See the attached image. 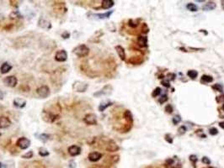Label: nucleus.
I'll use <instances>...</instances> for the list:
<instances>
[{
	"mask_svg": "<svg viewBox=\"0 0 224 168\" xmlns=\"http://www.w3.org/2000/svg\"><path fill=\"white\" fill-rule=\"evenodd\" d=\"M13 103L14 105L18 108V109H23L25 107L26 105V101L22 99H20V98H15L14 101H13Z\"/></svg>",
	"mask_w": 224,
	"mask_h": 168,
	"instance_id": "obj_15",
	"label": "nucleus"
},
{
	"mask_svg": "<svg viewBox=\"0 0 224 168\" xmlns=\"http://www.w3.org/2000/svg\"><path fill=\"white\" fill-rule=\"evenodd\" d=\"M160 92H161V88H155V89L153 90V92L152 93V96L153 98H155V97H157V96H158L160 94Z\"/></svg>",
	"mask_w": 224,
	"mask_h": 168,
	"instance_id": "obj_31",
	"label": "nucleus"
},
{
	"mask_svg": "<svg viewBox=\"0 0 224 168\" xmlns=\"http://www.w3.org/2000/svg\"><path fill=\"white\" fill-rule=\"evenodd\" d=\"M89 88V84L83 81H75L73 84V90L76 92H84Z\"/></svg>",
	"mask_w": 224,
	"mask_h": 168,
	"instance_id": "obj_2",
	"label": "nucleus"
},
{
	"mask_svg": "<svg viewBox=\"0 0 224 168\" xmlns=\"http://www.w3.org/2000/svg\"><path fill=\"white\" fill-rule=\"evenodd\" d=\"M165 166L167 168H181V163L178 159H168Z\"/></svg>",
	"mask_w": 224,
	"mask_h": 168,
	"instance_id": "obj_10",
	"label": "nucleus"
},
{
	"mask_svg": "<svg viewBox=\"0 0 224 168\" xmlns=\"http://www.w3.org/2000/svg\"><path fill=\"white\" fill-rule=\"evenodd\" d=\"M222 100H224L223 95V96H219V97H217V102H219V103H220V102H221Z\"/></svg>",
	"mask_w": 224,
	"mask_h": 168,
	"instance_id": "obj_44",
	"label": "nucleus"
},
{
	"mask_svg": "<svg viewBox=\"0 0 224 168\" xmlns=\"http://www.w3.org/2000/svg\"><path fill=\"white\" fill-rule=\"evenodd\" d=\"M113 11H109L105 13H89L88 16L90 19H93V20H105V19H109Z\"/></svg>",
	"mask_w": 224,
	"mask_h": 168,
	"instance_id": "obj_5",
	"label": "nucleus"
},
{
	"mask_svg": "<svg viewBox=\"0 0 224 168\" xmlns=\"http://www.w3.org/2000/svg\"><path fill=\"white\" fill-rule=\"evenodd\" d=\"M165 140L168 141V143H173V140L171 139V136L169 137V134H166V136H165Z\"/></svg>",
	"mask_w": 224,
	"mask_h": 168,
	"instance_id": "obj_42",
	"label": "nucleus"
},
{
	"mask_svg": "<svg viewBox=\"0 0 224 168\" xmlns=\"http://www.w3.org/2000/svg\"><path fill=\"white\" fill-rule=\"evenodd\" d=\"M56 115H55L54 113L51 112H47V111H44L42 113V119L45 122L48 123H53L56 119Z\"/></svg>",
	"mask_w": 224,
	"mask_h": 168,
	"instance_id": "obj_9",
	"label": "nucleus"
},
{
	"mask_svg": "<svg viewBox=\"0 0 224 168\" xmlns=\"http://www.w3.org/2000/svg\"><path fill=\"white\" fill-rule=\"evenodd\" d=\"M209 133L211 135H216V134H218V130L216 128H211L209 130Z\"/></svg>",
	"mask_w": 224,
	"mask_h": 168,
	"instance_id": "obj_33",
	"label": "nucleus"
},
{
	"mask_svg": "<svg viewBox=\"0 0 224 168\" xmlns=\"http://www.w3.org/2000/svg\"><path fill=\"white\" fill-rule=\"evenodd\" d=\"M36 93L38 94L39 97H41V99H45L47 97L50 96L51 94V91H50V88L48 86H45V85H43L40 88H38L36 89Z\"/></svg>",
	"mask_w": 224,
	"mask_h": 168,
	"instance_id": "obj_3",
	"label": "nucleus"
},
{
	"mask_svg": "<svg viewBox=\"0 0 224 168\" xmlns=\"http://www.w3.org/2000/svg\"><path fill=\"white\" fill-rule=\"evenodd\" d=\"M125 117L127 121H130V122H132V113L130 112L129 110H126L125 112Z\"/></svg>",
	"mask_w": 224,
	"mask_h": 168,
	"instance_id": "obj_30",
	"label": "nucleus"
},
{
	"mask_svg": "<svg viewBox=\"0 0 224 168\" xmlns=\"http://www.w3.org/2000/svg\"><path fill=\"white\" fill-rule=\"evenodd\" d=\"M83 121L89 125H95L97 124V116L94 113H88L83 118Z\"/></svg>",
	"mask_w": 224,
	"mask_h": 168,
	"instance_id": "obj_7",
	"label": "nucleus"
},
{
	"mask_svg": "<svg viewBox=\"0 0 224 168\" xmlns=\"http://www.w3.org/2000/svg\"><path fill=\"white\" fill-rule=\"evenodd\" d=\"M180 121H181V118H180L179 115H176V116H174V117L173 118V123H174V124L179 123Z\"/></svg>",
	"mask_w": 224,
	"mask_h": 168,
	"instance_id": "obj_32",
	"label": "nucleus"
},
{
	"mask_svg": "<svg viewBox=\"0 0 224 168\" xmlns=\"http://www.w3.org/2000/svg\"><path fill=\"white\" fill-rule=\"evenodd\" d=\"M186 132V128L185 126H181L179 128V133L180 134H184Z\"/></svg>",
	"mask_w": 224,
	"mask_h": 168,
	"instance_id": "obj_38",
	"label": "nucleus"
},
{
	"mask_svg": "<svg viewBox=\"0 0 224 168\" xmlns=\"http://www.w3.org/2000/svg\"><path fill=\"white\" fill-rule=\"evenodd\" d=\"M187 75H188L191 79H195L197 77L198 73H197V72L195 71V70H191V71H189V72H187Z\"/></svg>",
	"mask_w": 224,
	"mask_h": 168,
	"instance_id": "obj_27",
	"label": "nucleus"
},
{
	"mask_svg": "<svg viewBox=\"0 0 224 168\" xmlns=\"http://www.w3.org/2000/svg\"><path fill=\"white\" fill-rule=\"evenodd\" d=\"M223 111H224V104L223 105Z\"/></svg>",
	"mask_w": 224,
	"mask_h": 168,
	"instance_id": "obj_49",
	"label": "nucleus"
},
{
	"mask_svg": "<svg viewBox=\"0 0 224 168\" xmlns=\"http://www.w3.org/2000/svg\"><path fill=\"white\" fill-rule=\"evenodd\" d=\"M214 89H217L219 92H223V86L221 84H216L215 86H213Z\"/></svg>",
	"mask_w": 224,
	"mask_h": 168,
	"instance_id": "obj_37",
	"label": "nucleus"
},
{
	"mask_svg": "<svg viewBox=\"0 0 224 168\" xmlns=\"http://www.w3.org/2000/svg\"><path fill=\"white\" fill-rule=\"evenodd\" d=\"M3 83H4L6 86H8V87H10V88H14V87H16V85H17V83H18V80H17V78H16L14 76H9V77L3 78Z\"/></svg>",
	"mask_w": 224,
	"mask_h": 168,
	"instance_id": "obj_8",
	"label": "nucleus"
},
{
	"mask_svg": "<svg viewBox=\"0 0 224 168\" xmlns=\"http://www.w3.org/2000/svg\"><path fill=\"white\" fill-rule=\"evenodd\" d=\"M202 162H204L205 164H207V165H209L210 163H211V161L209 160V158L206 157H204L202 158Z\"/></svg>",
	"mask_w": 224,
	"mask_h": 168,
	"instance_id": "obj_40",
	"label": "nucleus"
},
{
	"mask_svg": "<svg viewBox=\"0 0 224 168\" xmlns=\"http://www.w3.org/2000/svg\"><path fill=\"white\" fill-rule=\"evenodd\" d=\"M11 125V121L8 117L1 116L0 117V129H6Z\"/></svg>",
	"mask_w": 224,
	"mask_h": 168,
	"instance_id": "obj_13",
	"label": "nucleus"
},
{
	"mask_svg": "<svg viewBox=\"0 0 224 168\" xmlns=\"http://www.w3.org/2000/svg\"><path fill=\"white\" fill-rule=\"evenodd\" d=\"M190 160H191V161L193 162V163H195L196 161H197V157L196 156H195V155H192V156H191L190 157Z\"/></svg>",
	"mask_w": 224,
	"mask_h": 168,
	"instance_id": "obj_41",
	"label": "nucleus"
},
{
	"mask_svg": "<svg viewBox=\"0 0 224 168\" xmlns=\"http://www.w3.org/2000/svg\"><path fill=\"white\" fill-rule=\"evenodd\" d=\"M106 150L110 152H114L119 150V146L116 145V143L113 140H110L109 143L107 144L106 146Z\"/></svg>",
	"mask_w": 224,
	"mask_h": 168,
	"instance_id": "obj_16",
	"label": "nucleus"
},
{
	"mask_svg": "<svg viewBox=\"0 0 224 168\" xmlns=\"http://www.w3.org/2000/svg\"><path fill=\"white\" fill-rule=\"evenodd\" d=\"M112 91V87L111 85H107V86H105L101 90H100L99 92L94 93V97H99L100 95H106V94H110L111 92Z\"/></svg>",
	"mask_w": 224,
	"mask_h": 168,
	"instance_id": "obj_12",
	"label": "nucleus"
},
{
	"mask_svg": "<svg viewBox=\"0 0 224 168\" xmlns=\"http://www.w3.org/2000/svg\"><path fill=\"white\" fill-rule=\"evenodd\" d=\"M16 145L21 150H26L31 146V140L26 137H21V138L18 139Z\"/></svg>",
	"mask_w": 224,
	"mask_h": 168,
	"instance_id": "obj_4",
	"label": "nucleus"
},
{
	"mask_svg": "<svg viewBox=\"0 0 224 168\" xmlns=\"http://www.w3.org/2000/svg\"><path fill=\"white\" fill-rule=\"evenodd\" d=\"M67 152L71 157H77L81 154V148L78 146H71L68 147Z\"/></svg>",
	"mask_w": 224,
	"mask_h": 168,
	"instance_id": "obj_11",
	"label": "nucleus"
},
{
	"mask_svg": "<svg viewBox=\"0 0 224 168\" xmlns=\"http://www.w3.org/2000/svg\"><path fill=\"white\" fill-rule=\"evenodd\" d=\"M114 4H115V2L112 1V0H103V1L101 2V7H102V9H111V7L114 6Z\"/></svg>",
	"mask_w": 224,
	"mask_h": 168,
	"instance_id": "obj_19",
	"label": "nucleus"
},
{
	"mask_svg": "<svg viewBox=\"0 0 224 168\" xmlns=\"http://www.w3.org/2000/svg\"><path fill=\"white\" fill-rule=\"evenodd\" d=\"M111 105H112V103H101L100 105L99 106V110L100 112H103L105 110V109H107L108 107H110Z\"/></svg>",
	"mask_w": 224,
	"mask_h": 168,
	"instance_id": "obj_26",
	"label": "nucleus"
},
{
	"mask_svg": "<svg viewBox=\"0 0 224 168\" xmlns=\"http://www.w3.org/2000/svg\"><path fill=\"white\" fill-rule=\"evenodd\" d=\"M12 69V66L9 62H3L1 67H0V72L2 74H6L8 73Z\"/></svg>",
	"mask_w": 224,
	"mask_h": 168,
	"instance_id": "obj_17",
	"label": "nucleus"
},
{
	"mask_svg": "<svg viewBox=\"0 0 224 168\" xmlns=\"http://www.w3.org/2000/svg\"><path fill=\"white\" fill-rule=\"evenodd\" d=\"M212 78L208 75H203L202 77V81L204 82H212Z\"/></svg>",
	"mask_w": 224,
	"mask_h": 168,
	"instance_id": "obj_29",
	"label": "nucleus"
},
{
	"mask_svg": "<svg viewBox=\"0 0 224 168\" xmlns=\"http://www.w3.org/2000/svg\"><path fill=\"white\" fill-rule=\"evenodd\" d=\"M0 168H3V164L1 162H0Z\"/></svg>",
	"mask_w": 224,
	"mask_h": 168,
	"instance_id": "obj_48",
	"label": "nucleus"
},
{
	"mask_svg": "<svg viewBox=\"0 0 224 168\" xmlns=\"http://www.w3.org/2000/svg\"><path fill=\"white\" fill-rule=\"evenodd\" d=\"M55 60L58 62H64L67 60V52L65 50L57 51L55 54Z\"/></svg>",
	"mask_w": 224,
	"mask_h": 168,
	"instance_id": "obj_6",
	"label": "nucleus"
},
{
	"mask_svg": "<svg viewBox=\"0 0 224 168\" xmlns=\"http://www.w3.org/2000/svg\"><path fill=\"white\" fill-rule=\"evenodd\" d=\"M38 139L42 141L43 143H45L49 139H50V134H41L38 135Z\"/></svg>",
	"mask_w": 224,
	"mask_h": 168,
	"instance_id": "obj_24",
	"label": "nucleus"
},
{
	"mask_svg": "<svg viewBox=\"0 0 224 168\" xmlns=\"http://www.w3.org/2000/svg\"><path fill=\"white\" fill-rule=\"evenodd\" d=\"M162 83H163V85H164V86H165L166 88H169V87H170V85H169V83H168V81H164Z\"/></svg>",
	"mask_w": 224,
	"mask_h": 168,
	"instance_id": "obj_43",
	"label": "nucleus"
},
{
	"mask_svg": "<svg viewBox=\"0 0 224 168\" xmlns=\"http://www.w3.org/2000/svg\"><path fill=\"white\" fill-rule=\"evenodd\" d=\"M186 8H187L188 10H190V11L191 12H195L198 10V7H197L195 3H191L187 4Z\"/></svg>",
	"mask_w": 224,
	"mask_h": 168,
	"instance_id": "obj_25",
	"label": "nucleus"
},
{
	"mask_svg": "<svg viewBox=\"0 0 224 168\" xmlns=\"http://www.w3.org/2000/svg\"><path fill=\"white\" fill-rule=\"evenodd\" d=\"M101 157H102V154L100 153V152H96V151L91 152L88 156L89 160H90V161H92V162H96V161H100L101 159Z\"/></svg>",
	"mask_w": 224,
	"mask_h": 168,
	"instance_id": "obj_14",
	"label": "nucleus"
},
{
	"mask_svg": "<svg viewBox=\"0 0 224 168\" xmlns=\"http://www.w3.org/2000/svg\"><path fill=\"white\" fill-rule=\"evenodd\" d=\"M219 126H220L222 129H223L224 130V122H220V123H219Z\"/></svg>",
	"mask_w": 224,
	"mask_h": 168,
	"instance_id": "obj_46",
	"label": "nucleus"
},
{
	"mask_svg": "<svg viewBox=\"0 0 224 168\" xmlns=\"http://www.w3.org/2000/svg\"><path fill=\"white\" fill-rule=\"evenodd\" d=\"M216 8V3L214 2H209L206 3L205 6H203V9L205 10H213Z\"/></svg>",
	"mask_w": 224,
	"mask_h": 168,
	"instance_id": "obj_22",
	"label": "nucleus"
},
{
	"mask_svg": "<svg viewBox=\"0 0 224 168\" xmlns=\"http://www.w3.org/2000/svg\"><path fill=\"white\" fill-rule=\"evenodd\" d=\"M73 53L78 57H85L90 53V48L84 44L79 45L73 49Z\"/></svg>",
	"mask_w": 224,
	"mask_h": 168,
	"instance_id": "obj_1",
	"label": "nucleus"
},
{
	"mask_svg": "<svg viewBox=\"0 0 224 168\" xmlns=\"http://www.w3.org/2000/svg\"><path fill=\"white\" fill-rule=\"evenodd\" d=\"M38 25H39L40 27H41V28H44V29H51V27H52L51 23L49 22L48 20H45L44 18H41V19L39 20Z\"/></svg>",
	"mask_w": 224,
	"mask_h": 168,
	"instance_id": "obj_18",
	"label": "nucleus"
},
{
	"mask_svg": "<svg viewBox=\"0 0 224 168\" xmlns=\"http://www.w3.org/2000/svg\"><path fill=\"white\" fill-rule=\"evenodd\" d=\"M165 111L168 113H171L173 112V108H172V106L168 104V105L165 107Z\"/></svg>",
	"mask_w": 224,
	"mask_h": 168,
	"instance_id": "obj_39",
	"label": "nucleus"
},
{
	"mask_svg": "<svg viewBox=\"0 0 224 168\" xmlns=\"http://www.w3.org/2000/svg\"><path fill=\"white\" fill-rule=\"evenodd\" d=\"M68 167H69V168H76V167H77L76 162H75L73 160L70 161H69V164H68Z\"/></svg>",
	"mask_w": 224,
	"mask_h": 168,
	"instance_id": "obj_35",
	"label": "nucleus"
},
{
	"mask_svg": "<svg viewBox=\"0 0 224 168\" xmlns=\"http://www.w3.org/2000/svg\"><path fill=\"white\" fill-rule=\"evenodd\" d=\"M34 156V152L33 150H29V151H27L25 154H24L22 155V158L24 159H31V158H32Z\"/></svg>",
	"mask_w": 224,
	"mask_h": 168,
	"instance_id": "obj_28",
	"label": "nucleus"
},
{
	"mask_svg": "<svg viewBox=\"0 0 224 168\" xmlns=\"http://www.w3.org/2000/svg\"><path fill=\"white\" fill-rule=\"evenodd\" d=\"M137 43L138 45L142 47H146L147 46V39L146 36H139L137 39Z\"/></svg>",
	"mask_w": 224,
	"mask_h": 168,
	"instance_id": "obj_21",
	"label": "nucleus"
},
{
	"mask_svg": "<svg viewBox=\"0 0 224 168\" xmlns=\"http://www.w3.org/2000/svg\"><path fill=\"white\" fill-rule=\"evenodd\" d=\"M115 51H116V52H117L119 57H120L122 61H124V60L126 59V53H125V50H124L123 47L121 46V45H116V46H115Z\"/></svg>",
	"mask_w": 224,
	"mask_h": 168,
	"instance_id": "obj_20",
	"label": "nucleus"
},
{
	"mask_svg": "<svg viewBox=\"0 0 224 168\" xmlns=\"http://www.w3.org/2000/svg\"><path fill=\"white\" fill-rule=\"evenodd\" d=\"M38 153H39V155H40L41 157H42L49 156V151H48V150H47L46 148H45V147H41V148H39Z\"/></svg>",
	"mask_w": 224,
	"mask_h": 168,
	"instance_id": "obj_23",
	"label": "nucleus"
},
{
	"mask_svg": "<svg viewBox=\"0 0 224 168\" xmlns=\"http://www.w3.org/2000/svg\"><path fill=\"white\" fill-rule=\"evenodd\" d=\"M167 100H168V96H167V95H163V96L159 99L158 102H159L160 103H164V102H166Z\"/></svg>",
	"mask_w": 224,
	"mask_h": 168,
	"instance_id": "obj_34",
	"label": "nucleus"
},
{
	"mask_svg": "<svg viewBox=\"0 0 224 168\" xmlns=\"http://www.w3.org/2000/svg\"><path fill=\"white\" fill-rule=\"evenodd\" d=\"M3 98H4V94H3V91H2V90H0V101L3 100Z\"/></svg>",
	"mask_w": 224,
	"mask_h": 168,
	"instance_id": "obj_45",
	"label": "nucleus"
},
{
	"mask_svg": "<svg viewBox=\"0 0 224 168\" xmlns=\"http://www.w3.org/2000/svg\"><path fill=\"white\" fill-rule=\"evenodd\" d=\"M62 39H64V40H66V39H69V37H70V33L67 32V31H64L63 33L62 34Z\"/></svg>",
	"mask_w": 224,
	"mask_h": 168,
	"instance_id": "obj_36",
	"label": "nucleus"
},
{
	"mask_svg": "<svg viewBox=\"0 0 224 168\" xmlns=\"http://www.w3.org/2000/svg\"><path fill=\"white\" fill-rule=\"evenodd\" d=\"M222 5H223V8L224 9V1H223V2H222Z\"/></svg>",
	"mask_w": 224,
	"mask_h": 168,
	"instance_id": "obj_47",
	"label": "nucleus"
}]
</instances>
